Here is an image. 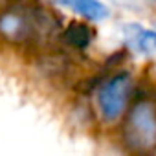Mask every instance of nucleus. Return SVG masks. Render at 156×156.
<instances>
[{
  "instance_id": "nucleus-1",
  "label": "nucleus",
  "mask_w": 156,
  "mask_h": 156,
  "mask_svg": "<svg viewBox=\"0 0 156 156\" xmlns=\"http://www.w3.org/2000/svg\"><path fill=\"white\" fill-rule=\"evenodd\" d=\"M59 30L57 19L39 6H9L0 13V39L9 44L50 41Z\"/></svg>"
},
{
  "instance_id": "nucleus-7",
  "label": "nucleus",
  "mask_w": 156,
  "mask_h": 156,
  "mask_svg": "<svg viewBox=\"0 0 156 156\" xmlns=\"http://www.w3.org/2000/svg\"><path fill=\"white\" fill-rule=\"evenodd\" d=\"M11 6V0H0V13H2L6 8H9Z\"/></svg>"
},
{
  "instance_id": "nucleus-3",
  "label": "nucleus",
  "mask_w": 156,
  "mask_h": 156,
  "mask_svg": "<svg viewBox=\"0 0 156 156\" xmlns=\"http://www.w3.org/2000/svg\"><path fill=\"white\" fill-rule=\"evenodd\" d=\"M134 96V79L129 72H116L98 87L96 107L105 123H114L125 116Z\"/></svg>"
},
{
  "instance_id": "nucleus-8",
  "label": "nucleus",
  "mask_w": 156,
  "mask_h": 156,
  "mask_svg": "<svg viewBox=\"0 0 156 156\" xmlns=\"http://www.w3.org/2000/svg\"><path fill=\"white\" fill-rule=\"evenodd\" d=\"M121 2H127V0H121ZM134 2H145V4H156V0H134Z\"/></svg>"
},
{
  "instance_id": "nucleus-4",
  "label": "nucleus",
  "mask_w": 156,
  "mask_h": 156,
  "mask_svg": "<svg viewBox=\"0 0 156 156\" xmlns=\"http://www.w3.org/2000/svg\"><path fill=\"white\" fill-rule=\"evenodd\" d=\"M123 39H125V44L132 51L143 57H151L156 53V31L154 30L130 22L123 26Z\"/></svg>"
},
{
  "instance_id": "nucleus-5",
  "label": "nucleus",
  "mask_w": 156,
  "mask_h": 156,
  "mask_svg": "<svg viewBox=\"0 0 156 156\" xmlns=\"http://www.w3.org/2000/svg\"><path fill=\"white\" fill-rule=\"evenodd\" d=\"M55 4H61L68 9H72L73 13L85 17L87 20L98 22L108 17V9L105 4H101L99 0H51Z\"/></svg>"
},
{
  "instance_id": "nucleus-6",
  "label": "nucleus",
  "mask_w": 156,
  "mask_h": 156,
  "mask_svg": "<svg viewBox=\"0 0 156 156\" xmlns=\"http://www.w3.org/2000/svg\"><path fill=\"white\" fill-rule=\"evenodd\" d=\"M62 41L64 44H68L70 48L73 50H87L92 41H94V30L87 24V22H79V20H75V22H70L66 26V30L62 31Z\"/></svg>"
},
{
  "instance_id": "nucleus-2",
  "label": "nucleus",
  "mask_w": 156,
  "mask_h": 156,
  "mask_svg": "<svg viewBox=\"0 0 156 156\" xmlns=\"http://www.w3.org/2000/svg\"><path fill=\"white\" fill-rule=\"evenodd\" d=\"M123 141L127 149L138 156H149L156 151V101L140 98L125 112Z\"/></svg>"
}]
</instances>
